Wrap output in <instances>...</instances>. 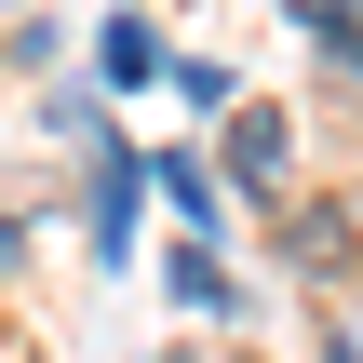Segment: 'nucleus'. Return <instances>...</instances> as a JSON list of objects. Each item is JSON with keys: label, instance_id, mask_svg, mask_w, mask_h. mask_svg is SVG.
<instances>
[{"label": "nucleus", "instance_id": "3", "mask_svg": "<svg viewBox=\"0 0 363 363\" xmlns=\"http://www.w3.org/2000/svg\"><path fill=\"white\" fill-rule=\"evenodd\" d=\"M283 162H296V121H283V108H242V121H229V175L269 202V189H283Z\"/></svg>", "mask_w": 363, "mask_h": 363}, {"label": "nucleus", "instance_id": "4", "mask_svg": "<svg viewBox=\"0 0 363 363\" xmlns=\"http://www.w3.org/2000/svg\"><path fill=\"white\" fill-rule=\"evenodd\" d=\"M94 67H108L121 94H148V81H162L175 54H162V27H148V13H108V27H94Z\"/></svg>", "mask_w": 363, "mask_h": 363}, {"label": "nucleus", "instance_id": "10", "mask_svg": "<svg viewBox=\"0 0 363 363\" xmlns=\"http://www.w3.org/2000/svg\"><path fill=\"white\" fill-rule=\"evenodd\" d=\"M13 256H27V216H0V269H13Z\"/></svg>", "mask_w": 363, "mask_h": 363}, {"label": "nucleus", "instance_id": "2", "mask_svg": "<svg viewBox=\"0 0 363 363\" xmlns=\"http://www.w3.org/2000/svg\"><path fill=\"white\" fill-rule=\"evenodd\" d=\"M350 242H363V202H296V216H283V269H296V283H337Z\"/></svg>", "mask_w": 363, "mask_h": 363}, {"label": "nucleus", "instance_id": "5", "mask_svg": "<svg viewBox=\"0 0 363 363\" xmlns=\"http://www.w3.org/2000/svg\"><path fill=\"white\" fill-rule=\"evenodd\" d=\"M148 189H162V202L189 216V242H216V216H229V202H216V175H202L189 148H175V162H148Z\"/></svg>", "mask_w": 363, "mask_h": 363}, {"label": "nucleus", "instance_id": "6", "mask_svg": "<svg viewBox=\"0 0 363 363\" xmlns=\"http://www.w3.org/2000/svg\"><path fill=\"white\" fill-rule=\"evenodd\" d=\"M175 296H189L202 323H229V269H216V242H189V256H175Z\"/></svg>", "mask_w": 363, "mask_h": 363}, {"label": "nucleus", "instance_id": "8", "mask_svg": "<svg viewBox=\"0 0 363 363\" xmlns=\"http://www.w3.org/2000/svg\"><path fill=\"white\" fill-rule=\"evenodd\" d=\"M283 13H296V27H310V40H323V27H350L363 0H283Z\"/></svg>", "mask_w": 363, "mask_h": 363}, {"label": "nucleus", "instance_id": "1", "mask_svg": "<svg viewBox=\"0 0 363 363\" xmlns=\"http://www.w3.org/2000/svg\"><path fill=\"white\" fill-rule=\"evenodd\" d=\"M135 202H148V162L121 135H94V175H81V216H94V269H135Z\"/></svg>", "mask_w": 363, "mask_h": 363}, {"label": "nucleus", "instance_id": "9", "mask_svg": "<svg viewBox=\"0 0 363 363\" xmlns=\"http://www.w3.org/2000/svg\"><path fill=\"white\" fill-rule=\"evenodd\" d=\"M310 363H363V337H350V323H337V337H323V350H310Z\"/></svg>", "mask_w": 363, "mask_h": 363}, {"label": "nucleus", "instance_id": "7", "mask_svg": "<svg viewBox=\"0 0 363 363\" xmlns=\"http://www.w3.org/2000/svg\"><path fill=\"white\" fill-rule=\"evenodd\" d=\"M323 67H337V81H363V13H350V27H323Z\"/></svg>", "mask_w": 363, "mask_h": 363}]
</instances>
